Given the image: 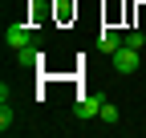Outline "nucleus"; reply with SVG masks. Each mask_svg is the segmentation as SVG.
I'll return each instance as SVG.
<instances>
[{"label": "nucleus", "instance_id": "nucleus-3", "mask_svg": "<svg viewBox=\"0 0 146 138\" xmlns=\"http://www.w3.org/2000/svg\"><path fill=\"white\" fill-rule=\"evenodd\" d=\"M73 114H77L81 122H85V118H98V114H102V98H94V94H81V98H77V110H73Z\"/></svg>", "mask_w": 146, "mask_h": 138}, {"label": "nucleus", "instance_id": "nucleus-1", "mask_svg": "<svg viewBox=\"0 0 146 138\" xmlns=\"http://www.w3.org/2000/svg\"><path fill=\"white\" fill-rule=\"evenodd\" d=\"M138 53L142 49H130V45H122L118 53H110V61H114V69L122 77H130V73H138Z\"/></svg>", "mask_w": 146, "mask_h": 138}, {"label": "nucleus", "instance_id": "nucleus-4", "mask_svg": "<svg viewBox=\"0 0 146 138\" xmlns=\"http://www.w3.org/2000/svg\"><path fill=\"white\" fill-rule=\"evenodd\" d=\"M98 49H102V53H118V49H122V37H118L114 29H102L98 33Z\"/></svg>", "mask_w": 146, "mask_h": 138}, {"label": "nucleus", "instance_id": "nucleus-5", "mask_svg": "<svg viewBox=\"0 0 146 138\" xmlns=\"http://www.w3.org/2000/svg\"><path fill=\"white\" fill-rule=\"evenodd\" d=\"M16 61H21L25 69H33V65H41V61H45V53H41L36 45H25V49H16Z\"/></svg>", "mask_w": 146, "mask_h": 138}, {"label": "nucleus", "instance_id": "nucleus-7", "mask_svg": "<svg viewBox=\"0 0 146 138\" xmlns=\"http://www.w3.org/2000/svg\"><path fill=\"white\" fill-rule=\"evenodd\" d=\"M12 122H16V114H12V106H8V102H0V130H12Z\"/></svg>", "mask_w": 146, "mask_h": 138}, {"label": "nucleus", "instance_id": "nucleus-8", "mask_svg": "<svg viewBox=\"0 0 146 138\" xmlns=\"http://www.w3.org/2000/svg\"><path fill=\"white\" fill-rule=\"evenodd\" d=\"M122 45H130V49H142V45H146V33H142V29H130V33L122 37Z\"/></svg>", "mask_w": 146, "mask_h": 138}, {"label": "nucleus", "instance_id": "nucleus-6", "mask_svg": "<svg viewBox=\"0 0 146 138\" xmlns=\"http://www.w3.org/2000/svg\"><path fill=\"white\" fill-rule=\"evenodd\" d=\"M98 118H102L106 126H118V118H122V110H118V106H110V102H102V114H98Z\"/></svg>", "mask_w": 146, "mask_h": 138}, {"label": "nucleus", "instance_id": "nucleus-2", "mask_svg": "<svg viewBox=\"0 0 146 138\" xmlns=\"http://www.w3.org/2000/svg\"><path fill=\"white\" fill-rule=\"evenodd\" d=\"M4 45L12 49V53H16V49H25V45H33V29H29V25H21V21L8 25V29H4Z\"/></svg>", "mask_w": 146, "mask_h": 138}]
</instances>
